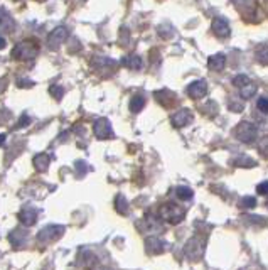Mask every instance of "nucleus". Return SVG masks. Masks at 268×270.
<instances>
[{"mask_svg": "<svg viewBox=\"0 0 268 270\" xmlns=\"http://www.w3.org/2000/svg\"><path fill=\"white\" fill-rule=\"evenodd\" d=\"M41 51V46L36 39H24L14 46L12 58L17 61H30L34 59Z\"/></svg>", "mask_w": 268, "mask_h": 270, "instance_id": "f257e3e1", "label": "nucleus"}, {"mask_svg": "<svg viewBox=\"0 0 268 270\" xmlns=\"http://www.w3.org/2000/svg\"><path fill=\"white\" fill-rule=\"evenodd\" d=\"M233 135L243 144H253L258 139V128H256L253 122L243 120L233 128Z\"/></svg>", "mask_w": 268, "mask_h": 270, "instance_id": "f03ea898", "label": "nucleus"}, {"mask_svg": "<svg viewBox=\"0 0 268 270\" xmlns=\"http://www.w3.org/2000/svg\"><path fill=\"white\" fill-rule=\"evenodd\" d=\"M159 216L160 220H164V221L169 223V225H179L184 220V216H186V211H184V208H181L179 204L166 203L159 208Z\"/></svg>", "mask_w": 268, "mask_h": 270, "instance_id": "7ed1b4c3", "label": "nucleus"}, {"mask_svg": "<svg viewBox=\"0 0 268 270\" xmlns=\"http://www.w3.org/2000/svg\"><path fill=\"white\" fill-rule=\"evenodd\" d=\"M206 250V238L201 237V235H196L193 237L189 242L184 246V253L189 260H201L202 255H204Z\"/></svg>", "mask_w": 268, "mask_h": 270, "instance_id": "20e7f679", "label": "nucleus"}, {"mask_svg": "<svg viewBox=\"0 0 268 270\" xmlns=\"http://www.w3.org/2000/svg\"><path fill=\"white\" fill-rule=\"evenodd\" d=\"M63 233H64V226H61V225H49V226L43 228V230L37 233V242L48 245V243H52V242L59 240V238L63 237Z\"/></svg>", "mask_w": 268, "mask_h": 270, "instance_id": "39448f33", "label": "nucleus"}, {"mask_svg": "<svg viewBox=\"0 0 268 270\" xmlns=\"http://www.w3.org/2000/svg\"><path fill=\"white\" fill-rule=\"evenodd\" d=\"M68 37H70V29H68L66 25H59V27H56L54 30L49 32L48 46L51 49H57L64 41H68Z\"/></svg>", "mask_w": 268, "mask_h": 270, "instance_id": "423d86ee", "label": "nucleus"}, {"mask_svg": "<svg viewBox=\"0 0 268 270\" xmlns=\"http://www.w3.org/2000/svg\"><path fill=\"white\" fill-rule=\"evenodd\" d=\"M93 132L95 137L99 140H106V139H113V128L108 119H98L93 125Z\"/></svg>", "mask_w": 268, "mask_h": 270, "instance_id": "0eeeda50", "label": "nucleus"}, {"mask_svg": "<svg viewBox=\"0 0 268 270\" xmlns=\"http://www.w3.org/2000/svg\"><path fill=\"white\" fill-rule=\"evenodd\" d=\"M193 119H194V115L189 108H181L179 112H175L174 115L171 117V123H172V127H175V128H182V127H186V125H189L191 122H193Z\"/></svg>", "mask_w": 268, "mask_h": 270, "instance_id": "6e6552de", "label": "nucleus"}, {"mask_svg": "<svg viewBox=\"0 0 268 270\" xmlns=\"http://www.w3.org/2000/svg\"><path fill=\"white\" fill-rule=\"evenodd\" d=\"M187 95H189L191 98H194V100L204 98L206 95H208V83H206V79H196V81L191 83V85L187 86Z\"/></svg>", "mask_w": 268, "mask_h": 270, "instance_id": "1a4fd4ad", "label": "nucleus"}, {"mask_svg": "<svg viewBox=\"0 0 268 270\" xmlns=\"http://www.w3.org/2000/svg\"><path fill=\"white\" fill-rule=\"evenodd\" d=\"M167 248V242L160 240V238L157 237H148L147 240H145V250H147V253H150V255H160V253H164Z\"/></svg>", "mask_w": 268, "mask_h": 270, "instance_id": "9d476101", "label": "nucleus"}, {"mask_svg": "<svg viewBox=\"0 0 268 270\" xmlns=\"http://www.w3.org/2000/svg\"><path fill=\"white\" fill-rule=\"evenodd\" d=\"M211 29L213 32L216 34L218 37H221V39H224V37H229V34H231V27H229V22L226 21L223 17H216L214 21L211 22Z\"/></svg>", "mask_w": 268, "mask_h": 270, "instance_id": "9b49d317", "label": "nucleus"}, {"mask_svg": "<svg viewBox=\"0 0 268 270\" xmlns=\"http://www.w3.org/2000/svg\"><path fill=\"white\" fill-rule=\"evenodd\" d=\"M27 230H22V228H17V230H14L12 233L9 235V242L12 243L14 248L21 250L25 246V243H27Z\"/></svg>", "mask_w": 268, "mask_h": 270, "instance_id": "f8f14e48", "label": "nucleus"}, {"mask_svg": "<svg viewBox=\"0 0 268 270\" xmlns=\"http://www.w3.org/2000/svg\"><path fill=\"white\" fill-rule=\"evenodd\" d=\"M19 221H21L24 226L36 225V221H37V210H36V208H30V206L22 208L21 213H19Z\"/></svg>", "mask_w": 268, "mask_h": 270, "instance_id": "ddd939ff", "label": "nucleus"}, {"mask_svg": "<svg viewBox=\"0 0 268 270\" xmlns=\"http://www.w3.org/2000/svg\"><path fill=\"white\" fill-rule=\"evenodd\" d=\"M32 164L36 167L37 172H46L49 169V164H51V157L48 154H44V152H41V154L34 155Z\"/></svg>", "mask_w": 268, "mask_h": 270, "instance_id": "4468645a", "label": "nucleus"}, {"mask_svg": "<svg viewBox=\"0 0 268 270\" xmlns=\"http://www.w3.org/2000/svg\"><path fill=\"white\" fill-rule=\"evenodd\" d=\"M144 228L147 231H162L164 230L160 220L157 218V216L150 215V213H147V215L144 216Z\"/></svg>", "mask_w": 268, "mask_h": 270, "instance_id": "2eb2a0df", "label": "nucleus"}, {"mask_svg": "<svg viewBox=\"0 0 268 270\" xmlns=\"http://www.w3.org/2000/svg\"><path fill=\"white\" fill-rule=\"evenodd\" d=\"M224 66H226V54H223V52H216V54H213L208 59V68L213 71H221L224 70Z\"/></svg>", "mask_w": 268, "mask_h": 270, "instance_id": "dca6fc26", "label": "nucleus"}, {"mask_svg": "<svg viewBox=\"0 0 268 270\" xmlns=\"http://www.w3.org/2000/svg\"><path fill=\"white\" fill-rule=\"evenodd\" d=\"M93 64H95L97 70H105V68H108V70H115V68H117V63H115L113 59H110V58H105V56H98V58H95Z\"/></svg>", "mask_w": 268, "mask_h": 270, "instance_id": "f3484780", "label": "nucleus"}, {"mask_svg": "<svg viewBox=\"0 0 268 270\" xmlns=\"http://www.w3.org/2000/svg\"><path fill=\"white\" fill-rule=\"evenodd\" d=\"M122 63H123L127 68H130V70H135V71L142 68V58L139 54H130L127 58L122 59Z\"/></svg>", "mask_w": 268, "mask_h": 270, "instance_id": "a211bd4d", "label": "nucleus"}, {"mask_svg": "<svg viewBox=\"0 0 268 270\" xmlns=\"http://www.w3.org/2000/svg\"><path fill=\"white\" fill-rule=\"evenodd\" d=\"M115 210L120 213V215H128L130 206H128V203H127V199H125L123 195H118L117 197H115Z\"/></svg>", "mask_w": 268, "mask_h": 270, "instance_id": "6ab92c4d", "label": "nucleus"}, {"mask_svg": "<svg viewBox=\"0 0 268 270\" xmlns=\"http://www.w3.org/2000/svg\"><path fill=\"white\" fill-rule=\"evenodd\" d=\"M128 106H130V110H132L133 113L142 112V108L145 106V97H142V95H133Z\"/></svg>", "mask_w": 268, "mask_h": 270, "instance_id": "aec40b11", "label": "nucleus"}, {"mask_svg": "<svg viewBox=\"0 0 268 270\" xmlns=\"http://www.w3.org/2000/svg\"><path fill=\"white\" fill-rule=\"evenodd\" d=\"M256 93V85L253 81H250L248 85H244L243 88H240V97L243 98V100H250L251 97H255Z\"/></svg>", "mask_w": 268, "mask_h": 270, "instance_id": "412c9836", "label": "nucleus"}, {"mask_svg": "<svg viewBox=\"0 0 268 270\" xmlns=\"http://www.w3.org/2000/svg\"><path fill=\"white\" fill-rule=\"evenodd\" d=\"M233 166L236 167H255L256 162L251 157H246V155H238V157L233 159Z\"/></svg>", "mask_w": 268, "mask_h": 270, "instance_id": "4be33fe9", "label": "nucleus"}, {"mask_svg": "<svg viewBox=\"0 0 268 270\" xmlns=\"http://www.w3.org/2000/svg\"><path fill=\"white\" fill-rule=\"evenodd\" d=\"M175 195H177L179 199L187 201V199H191V197L194 196V191L191 188H187V186H179V188L175 189Z\"/></svg>", "mask_w": 268, "mask_h": 270, "instance_id": "5701e85b", "label": "nucleus"}, {"mask_svg": "<svg viewBox=\"0 0 268 270\" xmlns=\"http://www.w3.org/2000/svg\"><path fill=\"white\" fill-rule=\"evenodd\" d=\"M256 61H258L260 64H263V66H268V48L265 46H262V48L256 49Z\"/></svg>", "mask_w": 268, "mask_h": 270, "instance_id": "b1692460", "label": "nucleus"}, {"mask_svg": "<svg viewBox=\"0 0 268 270\" xmlns=\"http://www.w3.org/2000/svg\"><path fill=\"white\" fill-rule=\"evenodd\" d=\"M251 79L248 78L246 74H238V76H235V78H233V85L236 86V88H243L244 85H248V83H250Z\"/></svg>", "mask_w": 268, "mask_h": 270, "instance_id": "393cba45", "label": "nucleus"}, {"mask_svg": "<svg viewBox=\"0 0 268 270\" xmlns=\"http://www.w3.org/2000/svg\"><path fill=\"white\" fill-rule=\"evenodd\" d=\"M49 93H51V97L54 98V100H61L64 95V88L59 85H52L51 88H49Z\"/></svg>", "mask_w": 268, "mask_h": 270, "instance_id": "a878e982", "label": "nucleus"}, {"mask_svg": "<svg viewBox=\"0 0 268 270\" xmlns=\"http://www.w3.org/2000/svg\"><path fill=\"white\" fill-rule=\"evenodd\" d=\"M0 29L7 30V32H12V30H14V21L9 17V15H5V19H3V21H0Z\"/></svg>", "mask_w": 268, "mask_h": 270, "instance_id": "bb28decb", "label": "nucleus"}, {"mask_svg": "<svg viewBox=\"0 0 268 270\" xmlns=\"http://www.w3.org/2000/svg\"><path fill=\"white\" fill-rule=\"evenodd\" d=\"M256 108H258L262 113L268 115V98H265V97L258 98V101H256Z\"/></svg>", "mask_w": 268, "mask_h": 270, "instance_id": "cd10ccee", "label": "nucleus"}, {"mask_svg": "<svg viewBox=\"0 0 268 270\" xmlns=\"http://www.w3.org/2000/svg\"><path fill=\"white\" fill-rule=\"evenodd\" d=\"M74 167H76V171H78V176L79 177H83L88 172V166H86L85 161H76L74 162Z\"/></svg>", "mask_w": 268, "mask_h": 270, "instance_id": "c85d7f7f", "label": "nucleus"}, {"mask_svg": "<svg viewBox=\"0 0 268 270\" xmlns=\"http://www.w3.org/2000/svg\"><path fill=\"white\" fill-rule=\"evenodd\" d=\"M241 206H243V208H255L256 206V197L244 196L243 201H241Z\"/></svg>", "mask_w": 268, "mask_h": 270, "instance_id": "c756f323", "label": "nucleus"}, {"mask_svg": "<svg viewBox=\"0 0 268 270\" xmlns=\"http://www.w3.org/2000/svg\"><path fill=\"white\" fill-rule=\"evenodd\" d=\"M17 86L19 88H32L34 83L27 78H21V79H17Z\"/></svg>", "mask_w": 268, "mask_h": 270, "instance_id": "7c9ffc66", "label": "nucleus"}, {"mask_svg": "<svg viewBox=\"0 0 268 270\" xmlns=\"http://www.w3.org/2000/svg\"><path fill=\"white\" fill-rule=\"evenodd\" d=\"M256 193H258V195H262V196L268 195V181L260 182V184L256 186Z\"/></svg>", "mask_w": 268, "mask_h": 270, "instance_id": "2f4dec72", "label": "nucleus"}, {"mask_svg": "<svg viewBox=\"0 0 268 270\" xmlns=\"http://www.w3.org/2000/svg\"><path fill=\"white\" fill-rule=\"evenodd\" d=\"M30 125V117L29 115H22L21 119H19V123H17V128H24Z\"/></svg>", "mask_w": 268, "mask_h": 270, "instance_id": "473e14b6", "label": "nucleus"}, {"mask_svg": "<svg viewBox=\"0 0 268 270\" xmlns=\"http://www.w3.org/2000/svg\"><path fill=\"white\" fill-rule=\"evenodd\" d=\"M229 108L233 110V112H243V103L241 101H235V100H231L229 101Z\"/></svg>", "mask_w": 268, "mask_h": 270, "instance_id": "72a5a7b5", "label": "nucleus"}, {"mask_svg": "<svg viewBox=\"0 0 268 270\" xmlns=\"http://www.w3.org/2000/svg\"><path fill=\"white\" fill-rule=\"evenodd\" d=\"M260 149H268V135H265V139L260 142Z\"/></svg>", "mask_w": 268, "mask_h": 270, "instance_id": "f704fd0d", "label": "nucleus"}, {"mask_svg": "<svg viewBox=\"0 0 268 270\" xmlns=\"http://www.w3.org/2000/svg\"><path fill=\"white\" fill-rule=\"evenodd\" d=\"M5 140H7V135L5 134H0V146H3V144H5Z\"/></svg>", "mask_w": 268, "mask_h": 270, "instance_id": "c9c22d12", "label": "nucleus"}, {"mask_svg": "<svg viewBox=\"0 0 268 270\" xmlns=\"http://www.w3.org/2000/svg\"><path fill=\"white\" fill-rule=\"evenodd\" d=\"M5 15H7L5 10H3L2 7H0V21H3V19H5Z\"/></svg>", "mask_w": 268, "mask_h": 270, "instance_id": "e433bc0d", "label": "nucleus"}, {"mask_svg": "<svg viewBox=\"0 0 268 270\" xmlns=\"http://www.w3.org/2000/svg\"><path fill=\"white\" fill-rule=\"evenodd\" d=\"M5 39H3V37H0V49H3V48H5Z\"/></svg>", "mask_w": 268, "mask_h": 270, "instance_id": "4c0bfd02", "label": "nucleus"}, {"mask_svg": "<svg viewBox=\"0 0 268 270\" xmlns=\"http://www.w3.org/2000/svg\"><path fill=\"white\" fill-rule=\"evenodd\" d=\"M99 270H113V269H110V267H101Z\"/></svg>", "mask_w": 268, "mask_h": 270, "instance_id": "58836bf2", "label": "nucleus"}, {"mask_svg": "<svg viewBox=\"0 0 268 270\" xmlns=\"http://www.w3.org/2000/svg\"><path fill=\"white\" fill-rule=\"evenodd\" d=\"M267 206H268V203H267Z\"/></svg>", "mask_w": 268, "mask_h": 270, "instance_id": "ea45409f", "label": "nucleus"}]
</instances>
